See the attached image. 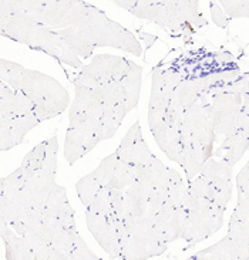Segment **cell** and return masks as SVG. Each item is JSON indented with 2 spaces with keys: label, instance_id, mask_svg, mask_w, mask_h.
<instances>
[{
  "label": "cell",
  "instance_id": "cell-45",
  "mask_svg": "<svg viewBox=\"0 0 249 260\" xmlns=\"http://www.w3.org/2000/svg\"><path fill=\"white\" fill-rule=\"evenodd\" d=\"M3 85H6V84H5V83H2V81H0V88H2V87H3Z\"/></svg>",
  "mask_w": 249,
  "mask_h": 260
},
{
  "label": "cell",
  "instance_id": "cell-18",
  "mask_svg": "<svg viewBox=\"0 0 249 260\" xmlns=\"http://www.w3.org/2000/svg\"><path fill=\"white\" fill-rule=\"evenodd\" d=\"M127 110L124 104H118V106H111L104 108L103 117L100 118V128L97 137H99L100 142L104 140H110L113 138L115 133L118 131L121 122L124 120V117L127 115Z\"/></svg>",
  "mask_w": 249,
  "mask_h": 260
},
{
  "label": "cell",
  "instance_id": "cell-15",
  "mask_svg": "<svg viewBox=\"0 0 249 260\" xmlns=\"http://www.w3.org/2000/svg\"><path fill=\"white\" fill-rule=\"evenodd\" d=\"M56 33L64 42L70 46V49L81 58L91 57L92 51L97 49L92 42L91 35L88 33L87 28L77 27H66L61 30H56Z\"/></svg>",
  "mask_w": 249,
  "mask_h": 260
},
{
  "label": "cell",
  "instance_id": "cell-9",
  "mask_svg": "<svg viewBox=\"0 0 249 260\" xmlns=\"http://www.w3.org/2000/svg\"><path fill=\"white\" fill-rule=\"evenodd\" d=\"M85 220L88 231L92 233L94 239L99 242L100 246L104 249V252L111 259H118L121 253L120 242L111 222L106 215H100L85 208Z\"/></svg>",
  "mask_w": 249,
  "mask_h": 260
},
{
  "label": "cell",
  "instance_id": "cell-24",
  "mask_svg": "<svg viewBox=\"0 0 249 260\" xmlns=\"http://www.w3.org/2000/svg\"><path fill=\"white\" fill-rule=\"evenodd\" d=\"M39 124H40V121L36 117L35 113L12 118V121H10V131H12L14 145H20L23 140H24V137H26V134L28 131H32L35 127H37Z\"/></svg>",
  "mask_w": 249,
  "mask_h": 260
},
{
  "label": "cell",
  "instance_id": "cell-14",
  "mask_svg": "<svg viewBox=\"0 0 249 260\" xmlns=\"http://www.w3.org/2000/svg\"><path fill=\"white\" fill-rule=\"evenodd\" d=\"M142 83V67L134 61H128L126 74L120 80V84L124 91V107L130 113L138 106L140 94H141Z\"/></svg>",
  "mask_w": 249,
  "mask_h": 260
},
{
  "label": "cell",
  "instance_id": "cell-40",
  "mask_svg": "<svg viewBox=\"0 0 249 260\" xmlns=\"http://www.w3.org/2000/svg\"><path fill=\"white\" fill-rule=\"evenodd\" d=\"M17 12L16 9V2L12 0H0V35L6 27V23L9 17Z\"/></svg>",
  "mask_w": 249,
  "mask_h": 260
},
{
  "label": "cell",
  "instance_id": "cell-29",
  "mask_svg": "<svg viewBox=\"0 0 249 260\" xmlns=\"http://www.w3.org/2000/svg\"><path fill=\"white\" fill-rule=\"evenodd\" d=\"M120 257L127 260H144L151 259V254H149L148 249L144 246L141 242H138L131 235H128L126 242L121 245Z\"/></svg>",
  "mask_w": 249,
  "mask_h": 260
},
{
  "label": "cell",
  "instance_id": "cell-1",
  "mask_svg": "<svg viewBox=\"0 0 249 260\" xmlns=\"http://www.w3.org/2000/svg\"><path fill=\"white\" fill-rule=\"evenodd\" d=\"M19 90L33 101L35 114L40 122L58 117L70 104L69 91L63 85L37 70H24Z\"/></svg>",
  "mask_w": 249,
  "mask_h": 260
},
{
  "label": "cell",
  "instance_id": "cell-13",
  "mask_svg": "<svg viewBox=\"0 0 249 260\" xmlns=\"http://www.w3.org/2000/svg\"><path fill=\"white\" fill-rule=\"evenodd\" d=\"M249 131L235 129L234 133L225 137V140L216 148V158L221 161L227 162L228 165L234 167L236 162L241 159L245 151L248 149Z\"/></svg>",
  "mask_w": 249,
  "mask_h": 260
},
{
  "label": "cell",
  "instance_id": "cell-32",
  "mask_svg": "<svg viewBox=\"0 0 249 260\" xmlns=\"http://www.w3.org/2000/svg\"><path fill=\"white\" fill-rule=\"evenodd\" d=\"M224 13L228 19H246L249 16V2L248 0H221L218 2Z\"/></svg>",
  "mask_w": 249,
  "mask_h": 260
},
{
  "label": "cell",
  "instance_id": "cell-31",
  "mask_svg": "<svg viewBox=\"0 0 249 260\" xmlns=\"http://www.w3.org/2000/svg\"><path fill=\"white\" fill-rule=\"evenodd\" d=\"M117 161H118V156H117V154L114 152V154L106 156L103 161L100 162L99 167L91 172V175L99 181V183L101 185V186H106L107 183L111 181Z\"/></svg>",
  "mask_w": 249,
  "mask_h": 260
},
{
  "label": "cell",
  "instance_id": "cell-44",
  "mask_svg": "<svg viewBox=\"0 0 249 260\" xmlns=\"http://www.w3.org/2000/svg\"><path fill=\"white\" fill-rule=\"evenodd\" d=\"M12 231H13V229H12V226L9 225L7 222H5L3 219H0V239L2 240L5 239L7 235L12 232Z\"/></svg>",
  "mask_w": 249,
  "mask_h": 260
},
{
  "label": "cell",
  "instance_id": "cell-22",
  "mask_svg": "<svg viewBox=\"0 0 249 260\" xmlns=\"http://www.w3.org/2000/svg\"><path fill=\"white\" fill-rule=\"evenodd\" d=\"M141 140V124H140V121L137 120V122L133 124V127L128 129V133L126 134V137L121 140L120 147L117 148V151H115L118 159L124 162H130V159H131V154H133V151H134L135 145H137Z\"/></svg>",
  "mask_w": 249,
  "mask_h": 260
},
{
  "label": "cell",
  "instance_id": "cell-41",
  "mask_svg": "<svg viewBox=\"0 0 249 260\" xmlns=\"http://www.w3.org/2000/svg\"><path fill=\"white\" fill-rule=\"evenodd\" d=\"M209 12H211V20L221 28H227L229 26V19L227 17V14L224 13V10L221 9V6L215 2L209 3Z\"/></svg>",
  "mask_w": 249,
  "mask_h": 260
},
{
  "label": "cell",
  "instance_id": "cell-20",
  "mask_svg": "<svg viewBox=\"0 0 249 260\" xmlns=\"http://www.w3.org/2000/svg\"><path fill=\"white\" fill-rule=\"evenodd\" d=\"M5 247H6L7 260H36L35 254L28 246L27 240L24 236H20L12 231L3 239Z\"/></svg>",
  "mask_w": 249,
  "mask_h": 260
},
{
  "label": "cell",
  "instance_id": "cell-10",
  "mask_svg": "<svg viewBox=\"0 0 249 260\" xmlns=\"http://www.w3.org/2000/svg\"><path fill=\"white\" fill-rule=\"evenodd\" d=\"M124 223L127 226L128 233L148 249L151 257L161 256L168 249V245L164 240L163 233L157 229L154 223H151L145 219L135 218V216L126 218Z\"/></svg>",
  "mask_w": 249,
  "mask_h": 260
},
{
  "label": "cell",
  "instance_id": "cell-26",
  "mask_svg": "<svg viewBox=\"0 0 249 260\" xmlns=\"http://www.w3.org/2000/svg\"><path fill=\"white\" fill-rule=\"evenodd\" d=\"M184 182H182V176L179 175V172L174 168L167 167V202H170L172 206L177 208L181 204V199L185 192Z\"/></svg>",
  "mask_w": 249,
  "mask_h": 260
},
{
  "label": "cell",
  "instance_id": "cell-12",
  "mask_svg": "<svg viewBox=\"0 0 249 260\" xmlns=\"http://www.w3.org/2000/svg\"><path fill=\"white\" fill-rule=\"evenodd\" d=\"M249 247H241L236 242L225 236L218 243L206 247L198 253L191 256L192 260H232V259H249Z\"/></svg>",
  "mask_w": 249,
  "mask_h": 260
},
{
  "label": "cell",
  "instance_id": "cell-7",
  "mask_svg": "<svg viewBox=\"0 0 249 260\" xmlns=\"http://www.w3.org/2000/svg\"><path fill=\"white\" fill-rule=\"evenodd\" d=\"M56 185V174L44 169H37L28 176L20 193L21 205L27 208L43 209L50 190Z\"/></svg>",
  "mask_w": 249,
  "mask_h": 260
},
{
  "label": "cell",
  "instance_id": "cell-37",
  "mask_svg": "<svg viewBox=\"0 0 249 260\" xmlns=\"http://www.w3.org/2000/svg\"><path fill=\"white\" fill-rule=\"evenodd\" d=\"M87 209L100 213V215H107L111 211V201H110V189L107 186H103L99 190V193L92 199V202L88 206H85Z\"/></svg>",
  "mask_w": 249,
  "mask_h": 260
},
{
  "label": "cell",
  "instance_id": "cell-4",
  "mask_svg": "<svg viewBox=\"0 0 249 260\" xmlns=\"http://www.w3.org/2000/svg\"><path fill=\"white\" fill-rule=\"evenodd\" d=\"M85 28L91 35L96 47H114L124 50L134 56H142V47L138 39L121 24L110 20L100 9L90 5L87 26Z\"/></svg>",
  "mask_w": 249,
  "mask_h": 260
},
{
  "label": "cell",
  "instance_id": "cell-28",
  "mask_svg": "<svg viewBox=\"0 0 249 260\" xmlns=\"http://www.w3.org/2000/svg\"><path fill=\"white\" fill-rule=\"evenodd\" d=\"M103 186L100 185L99 181L90 174V175L83 176L77 183H76V192H77V197L80 198L81 204L84 206H88L91 204L92 199L96 198V195L99 193V190Z\"/></svg>",
  "mask_w": 249,
  "mask_h": 260
},
{
  "label": "cell",
  "instance_id": "cell-6",
  "mask_svg": "<svg viewBox=\"0 0 249 260\" xmlns=\"http://www.w3.org/2000/svg\"><path fill=\"white\" fill-rule=\"evenodd\" d=\"M99 128L100 120H85L78 127L67 128L64 140V159L69 162V165H74L99 144Z\"/></svg>",
  "mask_w": 249,
  "mask_h": 260
},
{
  "label": "cell",
  "instance_id": "cell-16",
  "mask_svg": "<svg viewBox=\"0 0 249 260\" xmlns=\"http://www.w3.org/2000/svg\"><path fill=\"white\" fill-rule=\"evenodd\" d=\"M43 213L47 216L66 220V219L74 218V209L71 208L67 190L61 185H54L50 190L49 197L46 199V204L43 206Z\"/></svg>",
  "mask_w": 249,
  "mask_h": 260
},
{
  "label": "cell",
  "instance_id": "cell-21",
  "mask_svg": "<svg viewBox=\"0 0 249 260\" xmlns=\"http://www.w3.org/2000/svg\"><path fill=\"white\" fill-rule=\"evenodd\" d=\"M77 233L78 231H74V232L63 231V232L60 233L56 239L50 243L49 260H71L73 242H74V236Z\"/></svg>",
  "mask_w": 249,
  "mask_h": 260
},
{
  "label": "cell",
  "instance_id": "cell-11",
  "mask_svg": "<svg viewBox=\"0 0 249 260\" xmlns=\"http://www.w3.org/2000/svg\"><path fill=\"white\" fill-rule=\"evenodd\" d=\"M149 129L157 145L164 154L167 155L171 161L177 162L179 167H182V144L179 138V129L168 125L165 120Z\"/></svg>",
  "mask_w": 249,
  "mask_h": 260
},
{
  "label": "cell",
  "instance_id": "cell-23",
  "mask_svg": "<svg viewBox=\"0 0 249 260\" xmlns=\"http://www.w3.org/2000/svg\"><path fill=\"white\" fill-rule=\"evenodd\" d=\"M185 218H186V211H185L182 206H177L171 218L168 219V222L165 223L164 229L161 231L164 236V240L167 245H170L171 242L177 240L181 238V232H182V228H184Z\"/></svg>",
  "mask_w": 249,
  "mask_h": 260
},
{
  "label": "cell",
  "instance_id": "cell-36",
  "mask_svg": "<svg viewBox=\"0 0 249 260\" xmlns=\"http://www.w3.org/2000/svg\"><path fill=\"white\" fill-rule=\"evenodd\" d=\"M57 152H58V141L57 135H53L47 140V148H46V155L43 159L42 169L49 171L51 174L57 172Z\"/></svg>",
  "mask_w": 249,
  "mask_h": 260
},
{
  "label": "cell",
  "instance_id": "cell-27",
  "mask_svg": "<svg viewBox=\"0 0 249 260\" xmlns=\"http://www.w3.org/2000/svg\"><path fill=\"white\" fill-rule=\"evenodd\" d=\"M97 97L104 104V107L124 104V91L120 81H111L107 84H101L97 90Z\"/></svg>",
  "mask_w": 249,
  "mask_h": 260
},
{
  "label": "cell",
  "instance_id": "cell-17",
  "mask_svg": "<svg viewBox=\"0 0 249 260\" xmlns=\"http://www.w3.org/2000/svg\"><path fill=\"white\" fill-rule=\"evenodd\" d=\"M181 80H182V77L178 73L167 70L165 67H161V66H157L152 71L151 95L171 100L172 91L175 90V87L179 84Z\"/></svg>",
  "mask_w": 249,
  "mask_h": 260
},
{
  "label": "cell",
  "instance_id": "cell-42",
  "mask_svg": "<svg viewBox=\"0 0 249 260\" xmlns=\"http://www.w3.org/2000/svg\"><path fill=\"white\" fill-rule=\"evenodd\" d=\"M236 188L239 192H249V176H248V164L243 167L241 172L236 176Z\"/></svg>",
  "mask_w": 249,
  "mask_h": 260
},
{
  "label": "cell",
  "instance_id": "cell-38",
  "mask_svg": "<svg viewBox=\"0 0 249 260\" xmlns=\"http://www.w3.org/2000/svg\"><path fill=\"white\" fill-rule=\"evenodd\" d=\"M96 260L99 259V256L91 252V249L87 246L84 239L77 233L74 236L73 242V249H71V260Z\"/></svg>",
  "mask_w": 249,
  "mask_h": 260
},
{
  "label": "cell",
  "instance_id": "cell-43",
  "mask_svg": "<svg viewBox=\"0 0 249 260\" xmlns=\"http://www.w3.org/2000/svg\"><path fill=\"white\" fill-rule=\"evenodd\" d=\"M138 37H140V40L145 43V49H149L154 43L158 40V37L154 35H147V33H144V31H140L138 33Z\"/></svg>",
  "mask_w": 249,
  "mask_h": 260
},
{
  "label": "cell",
  "instance_id": "cell-3",
  "mask_svg": "<svg viewBox=\"0 0 249 260\" xmlns=\"http://www.w3.org/2000/svg\"><path fill=\"white\" fill-rule=\"evenodd\" d=\"M3 37L13 42L21 43L36 51H42L60 61V36L54 30H50L42 23L35 20L28 14L16 12L6 23V27L2 31Z\"/></svg>",
  "mask_w": 249,
  "mask_h": 260
},
{
  "label": "cell",
  "instance_id": "cell-19",
  "mask_svg": "<svg viewBox=\"0 0 249 260\" xmlns=\"http://www.w3.org/2000/svg\"><path fill=\"white\" fill-rule=\"evenodd\" d=\"M140 174H141V167L118 159L115 164L113 178L106 186L111 189H124L130 183L134 182L135 179H138Z\"/></svg>",
  "mask_w": 249,
  "mask_h": 260
},
{
  "label": "cell",
  "instance_id": "cell-25",
  "mask_svg": "<svg viewBox=\"0 0 249 260\" xmlns=\"http://www.w3.org/2000/svg\"><path fill=\"white\" fill-rule=\"evenodd\" d=\"M24 70L26 67H23L21 64L0 58V81L9 85L14 91L20 88L21 76Z\"/></svg>",
  "mask_w": 249,
  "mask_h": 260
},
{
  "label": "cell",
  "instance_id": "cell-30",
  "mask_svg": "<svg viewBox=\"0 0 249 260\" xmlns=\"http://www.w3.org/2000/svg\"><path fill=\"white\" fill-rule=\"evenodd\" d=\"M28 246L35 254L36 260H49L50 259V243L49 240L43 236L37 229L30 231L24 235Z\"/></svg>",
  "mask_w": 249,
  "mask_h": 260
},
{
  "label": "cell",
  "instance_id": "cell-5",
  "mask_svg": "<svg viewBox=\"0 0 249 260\" xmlns=\"http://www.w3.org/2000/svg\"><path fill=\"white\" fill-rule=\"evenodd\" d=\"M242 92H236V94L215 92L212 95V100L209 106L206 107V110L212 121L213 133L216 137L218 135L227 137L236 129L235 117L242 106Z\"/></svg>",
  "mask_w": 249,
  "mask_h": 260
},
{
  "label": "cell",
  "instance_id": "cell-33",
  "mask_svg": "<svg viewBox=\"0 0 249 260\" xmlns=\"http://www.w3.org/2000/svg\"><path fill=\"white\" fill-rule=\"evenodd\" d=\"M37 231L42 233L46 239L49 240V243H51L60 233L63 232L64 226L60 219L53 218V216H47V215L43 213L42 222H40V225L37 228Z\"/></svg>",
  "mask_w": 249,
  "mask_h": 260
},
{
  "label": "cell",
  "instance_id": "cell-2",
  "mask_svg": "<svg viewBox=\"0 0 249 260\" xmlns=\"http://www.w3.org/2000/svg\"><path fill=\"white\" fill-rule=\"evenodd\" d=\"M178 206H182L186 211V218L181 232V238L188 245L185 249H190L199 242L211 238L224 225L225 209L218 208L204 198L194 195L186 188Z\"/></svg>",
  "mask_w": 249,
  "mask_h": 260
},
{
  "label": "cell",
  "instance_id": "cell-35",
  "mask_svg": "<svg viewBox=\"0 0 249 260\" xmlns=\"http://www.w3.org/2000/svg\"><path fill=\"white\" fill-rule=\"evenodd\" d=\"M30 113H35V104L33 101L28 99L27 95L20 90H16L12 101V114L14 117H21V115H27Z\"/></svg>",
  "mask_w": 249,
  "mask_h": 260
},
{
  "label": "cell",
  "instance_id": "cell-39",
  "mask_svg": "<svg viewBox=\"0 0 249 260\" xmlns=\"http://www.w3.org/2000/svg\"><path fill=\"white\" fill-rule=\"evenodd\" d=\"M152 155L154 154L149 151L147 142H145V141H144V138H142V140L140 141L137 145H135L134 151H133V154H131L130 164H134V165L142 167V165H145V164L149 161V158H151Z\"/></svg>",
  "mask_w": 249,
  "mask_h": 260
},
{
  "label": "cell",
  "instance_id": "cell-34",
  "mask_svg": "<svg viewBox=\"0 0 249 260\" xmlns=\"http://www.w3.org/2000/svg\"><path fill=\"white\" fill-rule=\"evenodd\" d=\"M46 148H47V140L40 142L39 145H36V147L23 158L20 167L28 169V171H32V172H35L37 169L42 168L43 159H44V155H46Z\"/></svg>",
  "mask_w": 249,
  "mask_h": 260
},
{
  "label": "cell",
  "instance_id": "cell-8",
  "mask_svg": "<svg viewBox=\"0 0 249 260\" xmlns=\"http://www.w3.org/2000/svg\"><path fill=\"white\" fill-rule=\"evenodd\" d=\"M128 61L130 60L118 56L99 54L91 57V61L88 64H83L80 71L90 74L100 84H107L111 81H120L127 71Z\"/></svg>",
  "mask_w": 249,
  "mask_h": 260
}]
</instances>
